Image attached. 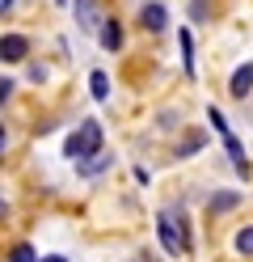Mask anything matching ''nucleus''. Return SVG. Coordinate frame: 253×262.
<instances>
[{"label":"nucleus","instance_id":"f257e3e1","mask_svg":"<svg viewBox=\"0 0 253 262\" xmlns=\"http://www.w3.org/2000/svg\"><path fill=\"white\" fill-rule=\"evenodd\" d=\"M63 152L72 157V161H89V157H97V152H101V123H97V119H84V123L72 131V136H67Z\"/></svg>","mask_w":253,"mask_h":262},{"label":"nucleus","instance_id":"f03ea898","mask_svg":"<svg viewBox=\"0 0 253 262\" xmlns=\"http://www.w3.org/2000/svg\"><path fill=\"white\" fill-rule=\"evenodd\" d=\"M156 228H160V245L169 254H186V250H190V237H186V220L181 216L173 220V211H160Z\"/></svg>","mask_w":253,"mask_h":262},{"label":"nucleus","instance_id":"7ed1b4c3","mask_svg":"<svg viewBox=\"0 0 253 262\" xmlns=\"http://www.w3.org/2000/svg\"><path fill=\"white\" fill-rule=\"evenodd\" d=\"M30 55V38L26 34H0V59L5 63H21Z\"/></svg>","mask_w":253,"mask_h":262},{"label":"nucleus","instance_id":"20e7f679","mask_svg":"<svg viewBox=\"0 0 253 262\" xmlns=\"http://www.w3.org/2000/svg\"><path fill=\"white\" fill-rule=\"evenodd\" d=\"M140 26L148 30V34H165V26H169L165 5H156V0H152V5H144V9H140Z\"/></svg>","mask_w":253,"mask_h":262},{"label":"nucleus","instance_id":"39448f33","mask_svg":"<svg viewBox=\"0 0 253 262\" xmlns=\"http://www.w3.org/2000/svg\"><path fill=\"white\" fill-rule=\"evenodd\" d=\"M228 93L236 97V102H245V97L253 93V63H245V68H236V72H232V85H228Z\"/></svg>","mask_w":253,"mask_h":262},{"label":"nucleus","instance_id":"423d86ee","mask_svg":"<svg viewBox=\"0 0 253 262\" xmlns=\"http://www.w3.org/2000/svg\"><path fill=\"white\" fill-rule=\"evenodd\" d=\"M72 13L84 30H97L101 26V13H97V0H72Z\"/></svg>","mask_w":253,"mask_h":262},{"label":"nucleus","instance_id":"0eeeda50","mask_svg":"<svg viewBox=\"0 0 253 262\" xmlns=\"http://www.w3.org/2000/svg\"><path fill=\"white\" fill-rule=\"evenodd\" d=\"M114 165V157L110 152H97V157H89V161H76V173L80 178H97V173H106Z\"/></svg>","mask_w":253,"mask_h":262},{"label":"nucleus","instance_id":"6e6552de","mask_svg":"<svg viewBox=\"0 0 253 262\" xmlns=\"http://www.w3.org/2000/svg\"><path fill=\"white\" fill-rule=\"evenodd\" d=\"M97 30H101V47H106V51H123V26L114 17H106Z\"/></svg>","mask_w":253,"mask_h":262},{"label":"nucleus","instance_id":"1a4fd4ad","mask_svg":"<svg viewBox=\"0 0 253 262\" xmlns=\"http://www.w3.org/2000/svg\"><path fill=\"white\" fill-rule=\"evenodd\" d=\"M236 203H241V194H236V190H215V194H211V203H207V207L215 211V216H224V211H232Z\"/></svg>","mask_w":253,"mask_h":262},{"label":"nucleus","instance_id":"9d476101","mask_svg":"<svg viewBox=\"0 0 253 262\" xmlns=\"http://www.w3.org/2000/svg\"><path fill=\"white\" fill-rule=\"evenodd\" d=\"M202 144H207V136H202V131H186V140L177 144V161H186V157H194Z\"/></svg>","mask_w":253,"mask_h":262},{"label":"nucleus","instance_id":"9b49d317","mask_svg":"<svg viewBox=\"0 0 253 262\" xmlns=\"http://www.w3.org/2000/svg\"><path fill=\"white\" fill-rule=\"evenodd\" d=\"M232 245H236V254H241V258H253V224L241 228V233L232 237Z\"/></svg>","mask_w":253,"mask_h":262},{"label":"nucleus","instance_id":"f8f14e48","mask_svg":"<svg viewBox=\"0 0 253 262\" xmlns=\"http://www.w3.org/2000/svg\"><path fill=\"white\" fill-rule=\"evenodd\" d=\"M177 42H181V55H186V76H194V38H190V30H181Z\"/></svg>","mask_w":253,"mask_h":262},{"label":"nucleus","instance_id":"ddd939ff","mask_svg":"<svg viewBox=\"0 0 253 262\" xmlns=\"http://www.w3.org/2000/svg\"><path fill=\"white\" fill-rule=\"evenodd\" d=\"M89 89H93L97 102H106V97H110V80H106V72H89Z\"/></svg>","mask_w":253,"mask_h":262},{"label":"nucleus","instance_id":"4468645a","mask_svg":"<svg viewBox=\"0 0 253 262\" xmlns=\"http://www.w3.org/2000/svg\"><path fill=\"white\" fill-rule=\"evenodd\" d=\"M9 262H38V254H34V245H30V241H21V245H13Z\"/></svg>","mask_w":253,"mask_h":262},{"label":"nucleus","instance_id":"2eb2a0df","mask_svg":"<svg viewBox=\"0 0 253 262\" xmlns=\"http://www.w3.org/2000/svg\"><path fill=\"white\" fill-rule=\"evenodd\" d=\"M207 119H211V127L219 131V136H228V123H224V114H219L215 106H207Z\"/></svg>","mask_w":253,"mask_h":262},{"label":"nucleus","instance_id":"dca6fc26","mask_svg":"<svg viewBox=\"0 0 253 262\" xmlns=\"http://www.w3.org/2000/svg\"><path fill=\"white\" fill-rule=\"evenodd\" d=\"M13 97V76H0V106Z\"/></svg>","mask_w":253,"mask_h":262},{"label":"nucleus","instance_id":"f3484780","mask_svg":"<svg viewBox=\"0 0 253 262\" xmlns=\"http://www.w3.org/2000/svg\"><path fill=\"white\" fill-rule=\"evenodd\" d=\"M30 80H34V85H42V80H47V68H38V63H30V72H26Z\"/></svg>","mask_w":253,"mask_h":262},{"label":"nucleus","instance_id":"a211bd4d","mask_svg":"<svg viewBox=\"0 0 253 262\" xmlns=\"http://www.w3.org/2000/svg\"><path fill=\"white\" fill-rule=\"evenodd\" d=\"M135 182H140V186H148V182H152V173H148L144 165H135Z\"/></svg>","mask_w":253,"mask_h":262},{"label":"nucleus","instance_id":"6ab92c4d","mask_svg":"<svg viewBox=\"0 0 253 262\" xmlns=\"http://www.w3.org/2000/svg\"><path fill=\"white\" fill-rule=\"evenodd\" d=\"M5 148H9V131L0 127V152H5Z\"/></svg>","mask_w":253,"mask_h":262},{"label":"nucleus","instance_id":"aec40b11","mask_svg":"<svg viewBox=\"0 0 253 262\" xmlns=\"http://www.w3.org/2000/svg\"><path fill=\"white\" fill-rule=\"evenodd\" d=\"M0 220H9V203L5 199H0Z\"/></svg>","mask_w":253,"mask_h":262},{"label":"nucleus","instance_id":"412c9836","mask_svg":"<svg viewBox=\"0 0 253 262\" xmlns=\"http://www.w3.org/2000/svg\"><path fill=\"white\" fill-rule=\"evenodd\" d=\"M135 262H156V258H152V254H140V258H135Z\"/></svg>","mask_w":253,"mask_h":262},{"label":"nucleus","instance_id":"4be33fe9","mask_svg":"<svg viewBox=\"0 0 253 262\" xmlns=\"http://www.w3.org/2000/svg\"><path fill=\"white\" fill-rule=\"evenodd\" d=\"M42 262H67V258H59V254H51V258H42Z\"/></svg>","mask_w":253,"mask_h":262}]
</instances>
